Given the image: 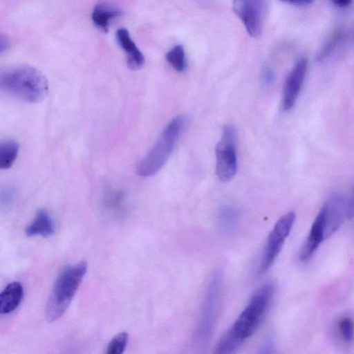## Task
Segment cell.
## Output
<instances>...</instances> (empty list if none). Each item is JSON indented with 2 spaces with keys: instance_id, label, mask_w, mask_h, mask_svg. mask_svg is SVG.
Masks as SVG:
<instances>
[{
  "instance_id": "6da1fadb",
  "label": "cell",
  "mask_w": 354,
  "mask_h": 354,
  "mask_svg": "<svg viewBox=\"0 0 354 354\" xmlns=\"http://www.w3.org/2000/svg\"><path fill=\"white\" fill-rule=\"evenodd\" d=\"M274 288L273 283H266L254 293L232 327L218 342L216 353H234L253 335L268 310Z\"/></svg>"
},
{
  "instance_id": "7a4b0ae2",
  "label": "cell",
  "mask_w": 354,
  "mask_h": 354,
  "mask_svg": "<svg viewBox=\"0 0 354 354\" xmlns=\"http://www.w3.org/2000/svg\"><path fill=\"white\" fill-rule=\"evenodd\" d=\"M0 90L32 103L44 99L48 84L45 75L38 69L20 64L0 70Z\"/></svg>"
},
{
  "instance_id": "3957f363",
  "label": "cell",
  "mask_w": 354,
  "mask_h": 354,
  "mask_svg": "<svg viewBox=\"0 0 354 354\" xmlns=\"http://www.w3.org/2000/svg\"><path fill=\"white\" fill-rule=\"evenodd\" d=\"M87 270L85 261L66 266L58 275L49 295L45 316L48 322L59 319L66 311Z\"/></svg>"
},
{
  "instance_id": "277c9868",
  "label": "cell",
  "mask_w": 354,
  "mask_h": 354,
  "mask_svg": "<svg viewBox=\"0 0 354 354\" xmlns=\"http://www.w3.org/2000/svg\"><path fill=\"white\" fill-rule=\"evenodd\" d=\"M185 122V117L178 115L166 126L152 149L139 162L138 175L141 177L151 176L164 166L177 142Z\"/></svg>"
},
{
  "instance_id": "5b68a950",
  "label": "cell",
  "mask_w": 354,
  "mask_h": 354,
  "mask_svg": "<svg viewBox=\"0 0 354 354\" xmlns=\"http://www.w3.org/2000/svg\"><path fill=\"white\" fill-rule=\"evenodd\" d=\"M221 284L222 273L216 270L208 283L195 332L194 343L200 352L207 348L213 335Z\"/></svg>"
},
{
  "instance_id": "8992f818",
  "label": "cell",
  "mask_w": 354,
  "mask_h": 354,
  "mask_svg": "<svg viewBox=\"0 0 354 354\" xmlns=\"http://www.w3.org/2000/svg\"><path fill=\"white\" fill-rule=\"evenodd\" d=\"M236 131L231 125H226L223 135L215 149L216 174L223 182L230 180L236 173Z\"/></svg>"
},
{
  "instance_id": "52a82bcc",
  "label": "cell",
  "mask_w": 354,
  "mask_h": 354,
  "mask_svg": "<svg viewBox=\"0 0 354 354\" xmlns=\"http://www.w3.org/2000/svg\"><path fill=\"white\" fill-rule=\"evenodd\" d=\"M295 221V212H289L281 216L275 223L268 237L266 245L258 270L259 274L265 273L274 262L282 249L286 239L290 233Z\"/></svg>"
},
{
  "instance_id": "ba28073f",
  "label": "cell",
  "mask_w": 354,
  "mask_h": 354,
  "mask_svg": "<svg viewBox=\"0 0 354 354\" xmlns=\"http://www.w3.org/2000/svg\"><path fill=\"white\" fill-rule=\"evenodd\" d=\"M233 10L250 36L258 37L262 32L266 14V0H233Z\"/></svg>"
},
{
  "instance_id": "9c48e42d",
  "label": "cell",
  "mask_w": 354,
  "mask_h": 354,
  "mask_svg": "<svg viewBox=\"0 0 354 354\" xmlns=\"http://www.w3.org/2000/svg\"><path fill=\"white\" fill-rule=\"evenodd\" d=\"M308 68L306 58L299 59L288 75L283 87L282 108L289 111L295 105L302 87Z\"/></svg>"
},
{
  "instance_id": "30bf717a",
  "label": "cell",
  "mask_w": 354,
  "mask_h": 354,
  "mask_svg": "<svg viewBox=\"0 0 354 354\" xmlns=\"http://www.w3.org/2000/svg\"><path fill=\"white\" fill-rule=\"evenodd\" d=\"M324 218V238H329L342 226L346 216V201L339 194H332L321 209Z\"/></svg>"
},
{
  "instance_id": "8fae6325",
  "label": "cell",
  "mask_w": 354,
  "mask_h": 354,
  "mask_svg": "<svg viewBox=\"0 0 354 354\" xmlns=\"http://www.w3.org/2000/svg\"><path fill=\"white\" fill-rule=\"evenodd\" d=\"M324 238V214L320 209L315 218L299 254L301 261H306L314 254Z\"/></svg>"
},
{
  "instance_id": "7c38bea8",
  "label": "cell",
  "mask_w": 354,
  "mask_h": 354,
  "mask_svg": "<svg viewBox=\"0 0 354 354\" xmlns=\"http://www.w3.org/2000/svg\"><path fill=\"white\" fill-rule=\"evenodd\" d=\"M116 39L120 46L127 54V64L132 70L140 69L145 62V57L126 28H119L116 32Z\"/></svg>"
},
{
  "instance_id": "4fadbf2b",
  "label": "cell",
  "mask_w": 354,
  "mask_h": 354,
  "mask_svg": "<svg viewBox=\"0 0 354 354\" xmlns=\"http://www.w3.org/2000/svg\"><path fill=\"white\" fill-rule=\"evenodd\" d=\"M24 297V288L19 281L10 283L0 292V314L14 311L20 304Z\"/></svg>"
},
{
  "instance_id": "5bb4252c",
  "label": "cell",
  "mask_w": 354,
  "mask_h": 354,
  "mask_svg": "<svg viewBox=\"0 0 354 354\" xmlns=\"http://www.w3.org/2000/svg\"><path fill=\"white\" fill-rule=\"evenodd\" d=\"M122 14V11L114 4L106 1L97 3L92 12L94 24L104 32H107L110 21Z\"/></svg>"
},
{
  "instance_id": "9a60e30c",
  "label": "cell",
  "mask_w": 354,
  "mask_h": 354,
  "mask_svg": "<svg viewBox=\"0 0 354 354\" xmlns=\"http://www.w3.org/2000/svg\"><path fill=\"white\" fill-rule=\"evenodd\" d=\"M55 232L53 221L48 212L39 209L36 214L33 221L25 230L27 236H48Z\"/></svg>"
},
{
  "instance_id": "2e32d148",
  "label": "cell",
  "mask_w": 354,
  "mask_h": 354,
  "mask_svg": "<svg viewBox=\"0 0 354 354\" xmlns=\"http://www.w3.org/2000/svg\"><path fill=\"white\" fill-rule=\"evenodd\" d=\"M239 221V213L234 207L225 205L220 207L217 214V223L222 232H232L236 227Z\"/></svg>"
},
{
  "instance_id": "e0dca14e",
  "label": "cell",
  "mask_w": 354,
  "mask_h": 354,
  "mask_svg": "<svg viewBox=\"0 0 354 354\" xmlns=\"http://www.w3.org/2000/svg\"><path fill=\"white\" fill-rule=\"evenodd\" d=\"M19 149V144L11 139L0 140V169L12 167L15 162Z\"/></svg>"
},
{
  "instance_id": "ac0fdd59",
  "label": "cell",
  "mask_w": 354,
  "mask_h": 354,
  "mask_svg": "<svg viewBox=\"0 0 354 354\" xmlns=\"http://www.w3.org/2000/svg\"><path fill=\"white\" fill-rule=\"evenodd\" d=\"M166 59L172 68L178 72L183 71L186 68L185 54L182 45L173 47L167 53Z\"/></svg>"
},
{
  "instance_id": "d6986e66",
  "label": "cell",
  "mask_w": 354,
  "mask_h": 354,
  "mask_svg": "<svg viewBox=\"0 0 354 354\" xmlns=\"http://www.w3.org/2000/svg\"><path fill=\"white\" fill-rule=\"evenodd\" d=\"M129 339L128 334L122 332L116 335L109 343L106 348L108 354H121L125 350Z\"/></svg>"
},
{
  "instance_id": "ffe728a7",
  "label": "cell",
  "mask_w": 354,
  "mask_h": 354,
  "mask_svg": "<svg viewBox=\"0 0 354 354\" xmlns=\"http://www.w3.org/2000/svg\"><path fill=\"white\" fill-rule=\"evenodd\" d=\"M338 330L342 339L350 343L353 337V323L350 317H342L338 322Z\"/></svg>"
},
{
  "instance_id": "44dd1931",
  "label": "cell",
  "mask_w": 354,
  "mask_h": 354,
  "mask_svg": "<svg viewBox=\"0 0 354 354\" xmlns=\"http://www.w3.org/2000/svg\"><path fill=\"white\" fill-rule=\"evenodd\" d=\"M275 346V339L274 335L270 333H268L262 342L260 348L259 353H271L274 352Z\"/></svg>"
},
{
  "instance_id": "7402d4cb",
  "label": "cell",
  "mask_w": 354,
  "mask_h": 354,
  "mask_svg": "<svg viewBox=\"0 0 354 354\" xmlns=\"http://www.w3.org/2000/svg\"><path fill=\"white\" fill-rule=\"evenodd\" d=\"M274 80L275 76L272 71L268 68H265L262 75V80L263 84L266 86H270L274 83Z\"/></svg>"
},
{
  "instance_id": "603a6c76",
  "label": "cell",
  "mask_w": 354,
  "mask_h": 354,
  "mask_svg": "<svg viewBox=\"0 0 354 354\" xmlns=\"http://www.w3.org/2000/svg\"><path fill=\"white\" fill-rule=\"evenodd\" d=\"M10 46V42L8 39L3 35H0V54L6 51Z\"/></svg>"
},
{
  "instance_id": "cb8c5ba5",
  "label": "cell",
  "mask_w": 354,
  "mask_h": 354,
  "mask_svg": "<svg viewBox=\"0 0 354 354\" xmlns=\"http://www.w3.org/2000/svg\"><path fill=\"white\" fill-rule=\"evenodd\" d=\"M283 1L297 5V6H306L311 4L315 0H281Z\"/></svg>"
},
{
  "instance_id": "d4e9b609",
  "label": "cell",
  "mask_w": 354,
  "mask_h": 354,
  "mask_svg": "<svg viewBox=\"0 0 354 354\" xmlns=\"http://www.w3.org/2000/svg\"><path fill=\"white\" fill-rule=\"evenodd\" d=\"M352 0H332V1L339 7H345L350 5Z\"/></svg>"
}]
</instances>
